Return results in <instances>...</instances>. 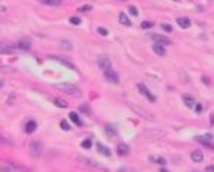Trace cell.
Instances as JSON below:
<instances>
[{"mask_svg": "<svg viewBox=\"0 0 214 172\" xmlns=\"http://www.w3.org/2000/svg\"><path fill=\"white\" fill-rule=\"evenodd\" d=\"M29 153L33 159H39L42 154V144L39 141H32L30 147H29Z\"/></svg>", "mask_w": 214, "mask_h": 172, "instance_id": "obj_1", "label": "cell"}, {"mask_svg": "<svg viewBox=\"0 0 214 172\" xmlns=\"http://www.w3.org/2000/svg\"><path fill=\"white\" fill-rule=\"evenodd\" d=\"M61 91L70 94V96H81V90L77 87V85H72V84H59L57 85Z\"/></svg>", "mask_w": 214, "mask_h": 172, "instance_id": "obj_2", "label": "cell"}, {"mask_svg": "<svg viewBox=\"0 0 214 172\" xmlns=\"http://www.w3.org/2000/svg\"><path fill=\"white\" fill-rule=\"evenodd\" d=\"M195 141L202 144L204 147H207V148L210 150H214V138L211 135H204V136H195Z\"/></svg>", "mask_w": 214, "mask_h": 172, "instance_id": "obj_3", "label": "cell"}, {"mask_svg": "<svg viewBox=\"0 0 214 172\" xmlns=\"http://www.w3.org/2000/svg\"><path fill=\"white\" fill-rule=\"evenodd\" d=\"M98 64H99L100 69H103V72H105V70H109V69H111V59H109L108 56L102 54V56L98 57Z\"/></svg>", "mask_w": 214, "mask_h": 172, "instance_id": "obj_4", "label": "cell"}, {"mask_svg": "<svg viewBox=\"0 0 214 172\" xmlns=\"http://www.w3.org/2000/svg\"><path fill=\"white\" fill-rule=\"evenodd\" d=\"M130 106V109L133 111V112H136L139 117H142V118H145V120H150V121H153L154 120V117L151 115V114H148V112H145L142 108H139V106H136V105H129Z\"/></svg>", "mask_w": 214, "mask_h": 172, "instance_id": "obj_5", "label": "cell"}, {"mask_svg": "<svg viewBox=\"0 0 214 172\" xmlns=\"http://www.w3.org/2000/svg\"><path fill=\"white\" fill-rule=\"evenodd\" d=\"M103 77H105V79H106V81L114 82V84H117L118 81H120V78H118V73H117V72H114L112 69L105 70V72H103Z\"/></svg>", "mask_w": 214, "mask_h": 172, "instance_id": "obj_6", "label": "cell"}, {"mask_svg": "<svg viewBox=\"0 0 214 172\" xmlns=\"http://www.w3.org/2000/svg\"><path fill=\"white\" fill-rule=\"evenodd\" d=\"M150 36V39H154L156 40V43H159V45H169L171 43V40L168 39V38H165V36H162V35H156V33H150L148 35Z\"/></svg>", "mask_w": 214, "mask_h": 172, "instance_id": "obj_7", "label": "cell"}, {"mask_svg": "<svg viewBox=\"0 0 214 172\" xmlns=\"http://www.w3.org/2000/svg\"><path fill=\"white\" fill-rule=\"evenodd\" d=\"M138 90H139L142 94H144V96L147 97V99H148L150 102H156V96H154V94H151V93H150V90H148L144 84H141V82H139V84H138Z\"/></svg>", "mask_w": 214, "mask_h": 172, "instance_id": "obj_8", "label": "cell"}, {"mask_svg": "<svg viewBox=\"0 0 214 172\" xmlns=\"http://www.w3.org/2000/svg\"><path fill=\"white\" fill-rule=\"evenodd\" d=\"M15 50V46L8 42H0V54H9Z\"/></svg>", "mask_w": 214, "mask_h": 172, "instance_id": "obj_9", "label": "cell"}, {"mask_svg": "<svg viewBox=\"0 0 214 172\" xmlns=\"http://www.w3.org/2000/svg\"><path fill=\"white\" fill-rule=\"evenodd\" d=\"M183 102H184V105L187 106V108H190V109H193L195 108V105H196V100L193 99L192 96H189V94H183Z\"/></svg>", "mask_w": 214, "mask_h": 172, "instance_id": "obj_10", "label": "cell"}, {"mask_svg": "<svg viewBox=\"0 0 214 172\" xmlns=\"http://www.w3.org/2000/svg\"><path fill=\"white\" fill-rule=\"evenodd\" d=\"M80 162H82V163H85V165H88V166H93V168L102 169V171H105V172H106V168H105V166H102L100 163H96V162H93L91 159H84V157H80Z\"/></svg>", "mask_w": 214, "mask_h": 172, "instance_id": "obj_11", "label": "cell"}, {"mask_svg": "<svg viewBox=\"0 0 214 172\" xmlns=\"http://www.w3.org/2000/svg\"><path fill=\"white\" fill-rule=\"evenodd\" d=\"M8 163L11 165V168H12L15 172H30L29 168L22 166V165H20V163H15V162H8Z\"/></svg>", "mask_w": 214, "mask_h": 172, "instance_id": "obj_12", "label": "cell"}, {"mask_svg": "<svg viewBox=\"0 0 214 172\" xmlns=\"http://www.w3.org/2000/svg\"><path fill=\"white\" fill-rule=\"evenodd\" d=\"M190 157H192V160H193V162H196V163H201V162L204 160V154H202V151H199V150L192 151Z\"/></svg>", "mask_w": 214, "mask_h": 172, "instance_id": "obj_13", "label": "cell"}, {"mask_svg": "<svg viewBox=\"0 0 214 172\" xmlns=\"http://www.w3.org/2000/svg\"><path fill=\"white\" fill-rule=\"evenodd\" d=\"M129 147L126 145V144H120V145H118L117 147V154L118 156H127L129 154Z\"/></svg>", "mask_w": 214, "mask_h": 172, "instance_id": "obj_14", "label": "cell"}, {"mask_svg": "<svg viewBox=\"0 0 214 172\" xmlns=\"http://www.w3.org/2000/svg\"><path fill=\"white\" fill-rule=\"evenodd\" d=\"M30 46H32L30 39H21V40L18 42V48H20V50H22V51H27Z\"/></svg>", "mask_w": 214, "mask_h": 172, "instance_id": "obj_15", "label": "cell"}, {"mask_svg": "<svg viewBox=\"0 0 214 172\" xmlns=\"http://www.w3.org/2000/svg\"><path fill=\"white\" fill-rule=\"evenodd\" d=\"M50 59L51 60H56V61H59V63H61V64H64L66 67H69V69H75V66L70 63V61H67V60H64V59H60V57H56V56H50Z\"/></svg>", "mask_w": 214, "mask_h": 172, "instance_id": "obj_16", "label": "cell"}, {"mask_svg": "<svg viewBox=\"0 0 214 172\" xmlns=\"http://www.w3.org/2000/svg\"><path fill=\"white\" fill-rule=\"evenodd\" d=\"M177 24L181 27V29H189L190 27V20L189 18H186V17H180V18H177Z\"/></svg>", "mask_w": 214, "mask_h": 172, "instance_id": "obj_17", "label": "cell"}, {"mask_svg": "<svg viewBox=\"0 0 214 172\" xmlns=\"http://www.w3.org/2000/svg\"><path fill=\"white\" fill-rule=\"evenodd\" d=\"M118 21H120V24H123V26H126V27H130L132 26V21L127 18V15L126 14H120V15H118Z\"/></svg>", "mask_w": 214, "mask_h": 172, "instance_id": "obj_18", "label": "cell"}, {"mask_svg": "<svg viewBox=\"0 0 214 172\" xmlns=\"http://www.w3.org/2000/svg\"><path fill=\"white\" fill-rule=\"evenodd\" d=\"M98 153H100V154H103L106 157L111 156V150L108 148L106 145H103V144H98Z\"/></svg>", "mask_w": 214, "mask_h": 172, "instance_id": "obj_19", "label": "cell"}, {"mask_svg": "<svg viewBox=\"0 0 214 172\" xmlns=\"http://www.w3.org/2000/svg\"><path fill=\"white\" fill-rule=\"evenodd\" d=\"M40 3H43L46 6H60V5H63V0H40Z\"/></svg>", "mask_w": 214, "mask_h": 172, "instance_id": "obj_20", "label": "cell"}, {"mask_svg": "<svg viewBox=\"0 0 214 172\" xmlns=\"http://www.w3.org/2000/svg\"><path fill=\"white\" fill-rule=\"evenodd\" d=\"M36 127H38L36 121L30 120V121H27V124H26V132H27V133H33V132L36 130Z\"/></svg>", "mask_w": 214, "mask_h": 172, "instance_id": "obj_21", "label": "cell"}, {"mask_svg": "<svg viewBox=\"0 0 214 172\" xmlns=\"http://www.w3.org/2000/svg\"><path fill=\"white\" fill-rule=\"evenodd\" d=\"M153 51H154L157 56H162V57L166 54V53H165V48H163L162 45H159V43H154V45H153Z\"/></svg>", "mask_w": 214, "mask_h": 172, "instance_id": "obj_22", "label": "cell"}, {"mask_svg": "<svg viewBox=\"0 0 214 172\" xmlns=\"http://www.w3.org/2000/svg\"><path fill=\"white\" fill-rule=\"evenodd\" d=\"M69 118L72 120L77 126H82V121L80 120V117H78V114H77V112H69Z\"/></svg>", "mask_w": 214, "mask_h": 172, "instance_id": "obj_23", "label": "cell"}, {"mask_svg": "<svg viewBox=\"0 0 214 172\" xmlns=\"http://www.w3.org/2000/svg\"><path fill=\"white\" fill-rule=\"evenodd\" d=\"M150 160H151V162H154V163H159V165H162V166H163V165H166V160H165L163 157H160V156H151V157H150Z\"/></svg>", "mask_w": 214, "mask_h": 172, "instance_id": "obj_24", "label": "cell"}, {"mask_svg": "<svg viewBox=\"0 0 214 172\" xmlns=\"http://www.w3.org/2000/svg\"><path fill=\"white\" fill-rule=\"evenodd\" d=\"M0 172H15L9 163H5V165H0Z\"/></svg>", "mask_w": 214, "mask_h": 172, "instance_id": "obj_25", "label": "cell"}, {"mask_svg": "<svg viewBox=\"0 0 214 172\" xmlns=\"http://www.w3.org/2000/svg\"><path fill=\"white\" fill-rule=\"evenodd\" d=\"M153 26H154L153 21H142V22H141V29H145V30H147V29H151Z\"/></svg>", "mask_w": 214, "mask_h": 172, "instance_id": "obj_26", "label": "cell"}, {"mask_svg": "<svg viewBox=\"0 0 214 172\" xmlns=\"http://www.w3.org/2000/svg\"><path fill=\"white\" fill-rule=\"evenodd\" d=\"M53 102H54V105L59 106V108H66V106H67V103H66L64 100H61V99H54Z\"/></svg>", "mask_w": 214, "mask_h": 172, "instance_id": "obj_27", "label": "cell"}, {"mask_svg": "<svg viewBox=\"0 0 214 172\" xmlns=\"http://www.w3.org/2000/svg\"><path fill=\"white\" fill-rule=\"evenodd\" d=\"M81 147H82V148H90V147H91V139H84L82 142H81Z\"/></svg>", "mask_w": 214, "mask_h": 172, "instance_id": "obj_28", "label": "cell"}, {"mask_svg": "<svg viewBox=\"0 0 214 172\" xmlns=\"http://www.w3.org/2000/svg\"><path fill=\"white\" fill-rule=\"evenodd\" d=\"M60 127H61L63 130H69V129H70V126H69V123H67L66 120H61V121H60Z\"/></svg>", "mask_w": 214, "mask_h": 172, "instance_id": "obj_29", "label": "cell"}, {"mask_svg": "<svg viewBox=\"0 0 214 172\" xmlns=\"http://www.w3.org/2000/svg\"><path fill=\"white\" fill-rule=\"evenodd\" d=\"M105 130H106V133H108L109 136H115V130H114L109 124H106V126H105Z\"/></svg>", "mask_w": 214, "mask_h": 172, "instance_id": "obj_30", "label": "cell"}, {"mask_svg": "<svg viewBox=\"0 0 214 172\" xmlns=\"http://www.w3.org/2000/svg\"><path fill=\"white\" fill-rule=\"evenodd\" d=\"M60 45H61L63 48H66V50H70V48H72V43H70L69 40H61Z\"/></svg>", "mask_w": 214, "mask_h": 172, "instance_id": "obj_31", "label": "cell"}, {"mask_svg": "<svg viewBox=\"0 0 214 172\" xmlns=\"http://www.w3.org/2000/svg\"><path fill=\"white\" fill-rule=\"evenodd\" d=\"M69 21L72 22V24H75V26L81 24V20H80V18H77V17H70V18H69Z\"/></svg>", "mask_w": 214, "mask_h": 172, "instance_id": "obj_32", "label": "cell"}, {"mask_svg": "<svg viewBox=\"0 0 214 172\" xmlns=\"http://www.w3.org/2000/svg\"><path fill=\"white\" fill-rule=\"evenodd\" d=\"M162 29L165 30V32H172V26H171V24H162Z\"/></svg>", "mask_w": 214, "mask_h": 172, "instance_id": "obj_33", "label": "cell"}, {"mask_svg": "<svg viewBox=\"0 0 214 172\" xmlns=\"http://www.w3.org/2000/svg\"><path fill=\"white\" fill-rule=\"evenodd\" d=\"M129 12H130V15H133V17L138 15V9H136L135 6H129Z\"/></svg>", "mask_w": 214, "mask_h": 172, "instance_id": "obj_34", "label": "cell"}, {"mask_svg": "<svg viewBox=\"0 0 214 172\" xmlns=\"http://www.w3.org/2000/svg\"><path fill=\"white\" fill-rule=\"evenodd\" d=\"M98 32H99V35H102V36H108V30H106L105 27H99Z\"/></svg>", "mask_w": 214, "mask_h": 172, "instance_id": "obj_35", "label": "cell"}, {"mask_svg": "<svg viewBox=\"0 0 214 172\" xmlns=\"http://www.w3.org/2000/svg\"><path fill=\"white\" fill-rule=\"evenodd\" d=\"M0 144H8V145H9V144H11V141H9V139H6L3 135H0Z\"/></svg>", "mask_w": 214, "mask_h": 172, "instance_id": "obj_36", "label": "cell"}, {"mask_svg": "<svg viewBox=\"0 0 214 172\" xmlns=\"http://www.w3.org/2000/svg\"><path fill=\"white\" fill-rule=\"evenodd\" d=\"M90 9H91V6H90V5H87V6H82V8H80V11H81V12H84V11H90Z\"/></svg>", "mask_w": 214, "mask_h": 172, "instance_id": "obj_37", "label": "cell"}, {"mask_svg": "<svg viewBox=\"0 0 214 172\" xmlns=\"http://www.w3.org/2000/svg\"><path fill=\"white\" fill-rule=\"evenodd\" d=\"M81 111H85V114H90V108H88V106H85V105H82V106H81Z\"/></svg>", "mask_w": 214, "mask_h": 172, "instance_id": "obj_38", "label": "cell"}, {"mask_svg": "<svg viewBox=\"0 0 214 172\" xmlns=\"http://www.w3.org/2000/svg\"><path fill=\"white\" fill-rule=\"evenodd\" d=\"M205 172H214V165H211V166H207V168H205Z\"/></svg>", "mask_w": 214, "mask_h": 172, "instance_id": "obj_39", "label": "cell"}, {"mask_svg": "<svg viewBox=\"0 0 214 172\" xmlns=\"http://www.w3.org/2000/svg\"><path fill=\"white\" fill-rule=\"evenodd\" d=\"M195 108H196V112H198V114H201V111H202V106H201L199 103H196V105H195Z\"/></svg>", "mask_w": 214, "mask_h": 172, "instance_id": "obj_40", "label": "cell"}, {"mask_svg": "<svg viewBox=\"0 0 214 172\" xmlns=\"http://www.w3.org/2000/svg\"><path fill=\"white\" fill-rule=\"evenodd\" d=\"M202 82H204V84H210V79L204 75V77H202Z\"/></svg>", "mask_w": 214, "mask_h": 172, "instance_id": "obj_41", "label": "cell"}, {"mask_svg": "<svg viewBox=\"0 0 214 172\" xmlns=\"http://www.w3.org/2000/svg\"><path fill=\"white\" fill-rule=\"evenodd\" d=\"M210 123H211V126H214V112H213L211 117H210Z\"/></svg>", "mask_w": 214, "mask_h": 172, "instance_id": "obj_42", "label": "cell"}, {"mask_svg": "<svg viewBox=\"0 0 214 172\" xmlns=\"http://www.w3.org/2000/svg\"><path fill=\"white\" fill-rule=\"evenodd\" d=\"M160 172H168V171H166L165 168H162V169H160Z\"/></svg>", "mask_w": 214, "mask_h": 172, "instance_id": "obj_43", "label": "cell"}, {"mask_svg": "<svg viewBox=\"0 0 214 172\" xmlns=\"http://www.w3.org/2000/svg\"><path fill=\"white\" fill-rule=\"evenodd\" d=\"M118 172H126V171H124V169H120V171H118Z\"/></svg>", "mask_w": 214, "mask_h": 172, "instance_id": "obj_44", "label": "cell"}, {"mask_svg": "<svg viewBox=\"0 0 214 172\" xmlns=\"http://www.w3.org/2000/svg\"><path fill=\"white\" fill-rule=\"evenodd\" d=\"M174 2H180V0H174Z\"/></svg>", "mask_w": 214, "mask_h": 172, "instance_id": "obj_45", "label": "cell"}, {"mask_svg": "<svg viewBox=\"0 0 214 172\" xmlns=\"http://www.w3.org/2000/svg\"><path fill=\"white\" fill-rule=\"evenodd\" d=\"M0 85H2V82H0Z\"/></svg>", "mask_w": 214, "mask_h": 172, "instance_id": "obj_46", "label": "cell"}]
</instances>
